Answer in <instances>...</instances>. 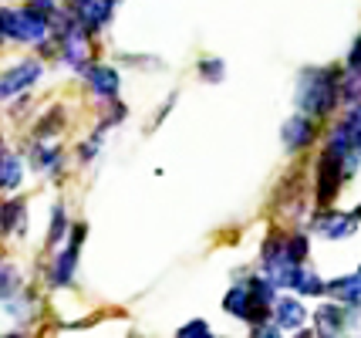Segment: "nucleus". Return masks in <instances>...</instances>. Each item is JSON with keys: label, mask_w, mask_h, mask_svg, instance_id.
Masks as SVG:
<instances>
[{"label": "nucleus", "mask_w": 361, "mask_h": 338, "mask_svg": "<svg viewBox=\"0 0 361 338\" xmlns=\"http://www.w3.org/2000/svg\"><path fill=\"white\" fill-rule=\"evenodd\" d=\"M85 75H88V81H92V88L98 92V95L115 98V92H118V71H115V68L88 65L85 68Z\"/></svg>", "instance_id": "3"}, {"label": "nucleus", "mask_w": 361, "mask_h": 338, "mask_svg": "<svg viewBox=\"0 0 361 338\" xmlns=\"http://www.w3.org/2000/svg\"><path fill=\"white\" fill-rule=\"evenodd\" d=\"M304 322V308L294 305V301H281L277 305V325L281 328H298Z\"/></svg>", "instance_id": "8"}, {"label": "nucleus", "mask_w": 361, "mask_h": 338, "mask_svg": "<svg viewBox=\"0 0 361 338\" xmlns=\"http://www.w3.org/2000/svg\"><path fill=\"white\" fill-rule=\"evenodd\" d=\"M0 230L4 234H11V230H24V203H7V207L0 210Z\"/></svg>", "instance_id": "7"}, {"label": "nucleus", "mask_w": 361, "mask_h": 338, "mask_svg": "<svg viewBox=\"0 0 361 338\" xmlns=\"http://www.w3.org/2000/svg\"><path fill=\"white\" fill-rule=\"evenodd\" d=\"M311 139V129L304 126V119H294L287 129H283V143H287V149H298V145H304Z\"/></svg>", "instance_id": "9"}, {"label": "nucleus", "mask_w": 361, "mask_h": 338, "mask_svg": "<svg viewBox=\"0 0 361 338\" xmlns=\"http://www.w3.org/2000/svg\"><path fill=\"white\" fill-rule=\"evenodd\" d=\"M203 78L206 81H220L223 78V61H203Z\"/></svg>", "instance_id": "12"}, {"label": "nucleus", "mask_w": 361, "mask_h": 338, "mask_svg": "<svg viewBox=\"0 0 361 338\" xmlns=\"http://www.w3.org/2000/svg\"><path fill=\"white\" fill-rule=\"evenodd\" d=\"M223 308H226L230 315H236V318H247V315H250V291L243 288V284L230 288V294L223 298Z\"/></svg>", "instance_id": "4"}, {"label": "nucleus", "mask_w": 361, "mask_h": 338, "mask_svg": "<svg viewBox=\"0 0 361 338\" xmlns=\"http://www.w3.org/2000/svg\"><path fill=\"white\" fill-rule=\"evenodd\" d=\"M61 48H64V61L71 68H88V37L81 31H75V28H68L64 31V41H61Z\"/></svg>", "instance_id": "2"}, {"label": "nucleus", "mask_w": 361, "mask_h": 338, "mask_svg": "<svg viewBox=\"0 0 361 338\" xmlns=\"http://www.w3.org/2000/svg\"><path fill=\"white\" fill-rule=\"evenodd\" d=\"M71 271H75V243L64 251L61 258H58V264L51 267V284H58V288H64L68 281H71Z\"/></svg>", "instance_id": "6"}, {"label": "nucleus", "mask_w": 361, "mask_h": 338, "mask_svg": "<svg viewBox=\"0 0 361 338\" xmlns=\"http://www.w3.org/2000/svg\"><path fill=\"white\" fill-rule=\"evenodd\" d=\"M17 271L11 267V264H0V298H7V294H14L17 291Z\"/></svg>", "instance_id": "10"}, {"label": "nucleus", "mask_w": 361, "mask_h": 338, "mask_svg": "<svg viewBox=\"0 0 361 338\" xmlns=\"http://www.w3.org/2000/svg\"><path fill=\"white\" fill-rule=\"evenodd\" d=\"M61 237H64V210L54 207V213H51V234H47V241L54 243V241H61Z\"/></svg>", "instance_id": "11"}, {"label": "nucleus", "mask_w": 361, "mask_h": 338, "mask_svg": "<svg viewBox=\"0 0 361 338\" xmlns=\"http://www.w3.org/2000/svg\"><path fill=\"white\" fill-rule=\"evenodd\" d=\"M37 75H41V65H37V61H24V65L11 68V71L0 78V98H11V95H17V92H24Z\"/></svg>", "instance_id": "1"}, {"label": "nucleus", "mask_w": 361, "mask_h": 338, "mask_svg": "<svg viewBox=\"0 0 361 338\" xmlns=\"http://www.w3.org/2000/svg\"><path fill=\"white\" fill-rule=\"evenodd\" d=\"M20 186V159L11 152H0V190Z\"/></svg>", "instance_id": "5"}, {"label": "nucleus", "mask_w": 361, "mask_h": 338, "mask_svg": "<svg viewBox=\"0 0 361 338\" xmlns=\"http://www.w3.org/2000/svg\"><path fill=\"white\" fill-rule=\"evenodd\" d=\"M183 335H209V325L192 322V325H186V328H183Z\"/></svg>", "instance_id": "13"}]
</instances>
